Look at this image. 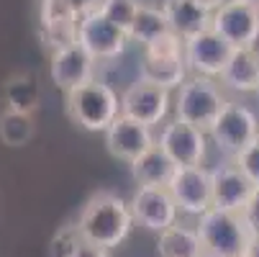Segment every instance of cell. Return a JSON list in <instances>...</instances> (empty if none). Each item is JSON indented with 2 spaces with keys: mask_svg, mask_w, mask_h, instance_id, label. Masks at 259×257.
Returning <instances> with one entry per match:
<instances>
[{
  "mask_svg": "<svg viewBox=\"0 0 259 257\" xmlns=\"http://www.w3.org/2000/svg\"><path fill=\"white\" fill-rule=\"evenodd\" d=\"M75 224H77L85 242L113 249L131 234V227L136 222H134L131 206L118 193L98 191L85 201Z\"/></svg>",
  "mask_w": 259,
  "mask_h": 257,
  "instance_id": "1",
  "label": "cell"
},
{
  "mask_svg": "<svg viewBox=\"0 0 259 257\" xmlns=\"http://www.w3.org/2000/svg\"><path fill=\"white\" fill-rule=\"evenodd\" d=\"M69 121L85 131H105L121 116V95L103 80H90L72 93H64Z\"/></svg>",
  "mask_w": 259,
  "mask_h": 257,
  "instance_id": "2",
  "label": "cell"
},
{
  "mask_svg": "<svg viewBox=\"0 0 259 257\" xmlns=\"http://www.w3.org/2000/svg\"><path fill=\"white\" fill-rule=\"evenodd\" d=\"M226 103H229L226 90L221 88L218 80L203 78V75H190L175 90L172 108H175V119L188 121L208 134L213 129V124L218 121Z\"/></svg>",
  "mask_w": 259,
  "mask_h": 257,
  "instance_id": "3",
  "label": "cell"
},
{
  "mask_svg": "<svg viewBox=\"0 0 259 257\" xmlns=\"http://www.w3.org/2000/svg\"><path fill=\"white\" fill-rule=\"evenodd\" d=\"M195 227L203 242V257H244L254 239L244 216L236 211L210 208L198 216Z\"/></svg>",
  "mask_w": 259,
  "mask_h": 257,
  "instance_id": "4",
  "label": "cell"
},
{
  "mask_svg": "<svg viewBox=\"0 0 259 257\" xmlns=\"http://www.w3.org/2000/svg\"><path fill=\"white\" fill-rule=\"evenodd\" d=\"M213 144L231 160L244 152L251 141L259 139V116L241 100H229L221 111L218 121L208 131Z\"/></svg>",
  "mask_w": 259,
  "mask_h": 257,
  "instance_id": "5",
  "label": "cell"
},
{
  "mask_svg": "<svg viewBox=\"0 0 259 257\" xmlns=\"http://www.w3.org/2000/svg\"><path fill=\"white\" fill-rule=\"evenodd\" d=\"M157 144L169 155V160L177 167H193V165H203L205 152H208V134L188 121H169L162 124Z\"/></svg>",
  "mask_w": 259,
  "mask_h": 257,
  "instance_id": "6",
  "label": "cell"
},
{
  "mask_svg": "<svg viewBox=\"0 0 259 257\" xmlns=\"http://www.w3.org/2000/svg\"><path fill=\"white\" fill-rule=\"evenodd\" d=\"M234 52L236 49L224 36H218L213 28L185 42V62H188L190 75H203V78H213V80L224 75V69L231 62Z\"/></svg>",
  "mask_w": 259,
  "mask_h": 257,
  "instance_id": "7",
  "label": "cell"
},
{
  "mask_svg": "<svg viewBox=\"0 0 259 257\" xmlns=\"http://www.w3.org/2000/svg\"><path fill=\"white\" fill-rule=\"evenodd\" d=\"M169 193L180 208V213L188 216H203L205 211L213 208V182H210V170L203 165L193 167H177Z\"/></svg>",
  "mask_w": 259,
  "mask_h": 257,
  "instance_id": "8",
  "label": "cell"
},
{
  "mask_svg": "<svg viewBox=\"0 0 259 257\" xmlns=\"http://www.w3.org/2000/svg\"><path fill=\"white\" fill-rule=\"evenodd\" d=\"M77 42L98 59L108 62L116 59L126 52L128 47V33L121 31L116 23H110L100 11H93L88 16H80V28H77Z\"/></svg>",
  "mask_w": 259,
  "mask_h": 257,
  "instance_id": "9",
  "label": "cell"
},
{
  "mask_svg": "<svg viewBox=\"0 0 259 257\" xmlns=\"http://www.w3.org/2000/svg\"><path fill=\"white\" fill-rule=\"evenodd\" d=\"M134 222L144 227L146 232L162 234L172 224H177V203L169 193V188H149V186H139L136 193L128 201Z\"/></svg>",
  "mask_w": 259,
  "mask_h": 257,
  "instance_id": "10",
  "label": "cell"
},
{
  "mask_svg": "<svg viewBox=\"0 0 259 257\" xmlns=\"http://www.w3.org/2000/svg\"><path fill=\"white\" fill-rule=\"evenodd\" d=\"M169 105H172L169 90L152 85V83H144V80L131 83L121 93V114L139 121V124L152 126V129L167 119Z\"/></svg>",
  "mask_w": 259,
  "mask_h": 257,
  "instance_id": "11",
  "label": "cell"
},
{
  "mask_svg": "<svg viewBox=\"0 0 259 257\" xmlns=\"http://www.w3.org/2000/svg\"><path fill=\"white\" fill-rule=\"evenodd\" d=\"M210 28L234 49H254L259 44V8L249 6L246 0H236L213 13Z\"/></svg>",
  "mask_w": 259,
  "mask_h": 257,
  "instance_id": "12",
  "label": "cell"
},
{
  "mask_svg": "<svg viewBox=\"0 0 259 257\" xmlns=\"http://www.w3.org/2000/svg\"><path fill=\"white\" fill-rule=\"evenodd\" d=\"M95 64H98V59L80 42H75V44H67V47L52 52L49 75L62 93H72L75 88L95 80Z\"/></svg>",
  "mask_w": 259,
  "mask_h": 257,
  "instance_id": "13",
  "label": "cell"
},
{
  "mask_svg": "<svg viewBox=\"0 0 259 257\" xmlns=\"http://www.w3.org/2000/svg\"><path fill=\"white\" fill-rule=\"evenodd\" d=\"M80 16L69 0H39V36L49 52L77 42Z\"/></svg>",
  "mask_w": 259,
  "mask_h": 257,
  "instance_id": "14",
  "label": "cell"
},
{
  "mask_svg": "<svg viewBox=\"0 0 259 257\" xmlns=\"http://www.w3.org/2000/svg\"><path fill=\"white\" fill-rule=\"evenodd\" d=\"M103 134H105V150L116 160H123V162H134L136 157H141L146 150H152V146L157 144V136H154L152 126L139 124V121H134L123 114Z\"/></svg>",
  "mask_w": 259,
  "mask_h": 257,
  "instance_id": "15",
  "label": "cell"
},
{
  "mask_svg": "<svg viewBox=\"0 0 259 257\" xmlns=\"http://www.w3.org/2000/svg\"><path fill=\"white\" fill-rule=\"evenodd\" d=\"M210 182H213V208L221 211L241 213L254 193V182L241 172V167L234 160L210 167Z\"/></svg>",
  "mask_w": 259,
  "mask_h": 257,
  "instance_id": "16",
  "label": "cell"
},
{
  "mask_svg": "<svg viewBox=\"0 0 259 257\" xmlns=\"http://www.w3.org/2000/svg\"><path fill=\"white\" fill-rule=\"evenodd\" d=\"M188 78H190V69H188V62H185V52L182 54H167V57L141 54L139 80L159 85V88H164V90L172 93Z\"/></svg>",
  "mask_w": 259,
  "mask_h": 257,
  "instance_id": "17",
  "label": "cell"
},
{
  "mask_svg": "<svg viewBox=\"0 0 259 257\" xmlns=\"http://www.w3.org/2000/svg\"><path fill=\"white\" fill-rule=\"evenodd\" d=\"M221 88L226 93H236V95H246L254 93L259 88V49H236L231 62L226 64L224 75L218 78Z\"/></svg>",
  "mask_w": 259,
  "mask_h": 257,
  "instance_id": "18",
  "label": "cell"
},
{
  "mask_svg": "<svg viewBox=\"0 0 259 257\" xmlns=\"http://www.w3.org/2000/svg\"><path fill=\"white\" fill-rule=\"evenodd\" d=\"M162 8L167 13L172 31L185 42L213 26V13L203 8L198 0H164Z\"/></svg>",
  "mask_w": 259,
  "mask_h": 257,
  "instance_id": "19",
  "label": "cell"
},
{
  "mask_svg": "<svg viewBox=\"0 0 259 257\" xmlns=\"http://www.w3.org/2000/svg\"><path fill=\"white\" fill-rule=\"evenodd\" d=\"M128 165L134 180L139 186H149V188H169V182L177 172V165L169 160V155L159 144H154L152 150H146L141 157H136Z\"/></svg>",
  "mask_w": 259,
  "mask_h": 257,
  "instance_id": "20",
  "label": "cell"
},
{
  "mask_svg": "<svg viewBox=\"0 0 259 257\" xmlns=\"http://www.w3.org/2000/svg\"><path fill=\"white\" fill-rule=\"evenodd\" d=\"M159 257H203V242L198 234V227L188 224H172L164 229L157 239Z\"/></svg>",
  "mask_w": 259,
  "mask_h": 257,
  "instance_id": "21",
  "label": "cell"
},
{
  "mask_svg": "<svg viewBox=\"0 0 259 257\" xmlns=\"http://www.w3.org/2000/svg\"><path fill=\"white\" fill-rule=\"evenodd\" d=\"M169 31H172V26H169V21H167L164 8L141 3V6H139V13H136V18H134V26H131V31H128V39L136 42V44L144 49V47H149L152 42L162 39V36L169 33Z\"/></svg>",
  "mask_w": 259,
  "mask_h": 257,
  "instance_id": "22",
  "label": "cell"
},
{
  "mask_svg": "<svg viewBox=\"0 0 259 257\" xmlns=\"http://www.w3.org/2000/svg\"><path fill=\"white\" fill-rule=\"evenodd\" d=\"M3 100H6V108L23 111V114H36L41 105V93L28 75H13L3 85Z\"/></svg>",
  "mask_w": 259,
  "mask_h": 257,
  "instance_id": "23",
  "label": "cell"
},
{
  "mask_svg": "<svg viewBox=\"0 0 259 257\" xmlns=\"http://www.w3.org/2000/svg\"><path fill=\"white\" fill-rule=\"evenodd\" d=\"M36 134L33 114L13 111V108H3L0 111V141L6 146H26Z\"/></svg>",
  "mask_w": 259,
  "mask_h": 257,
  "instance_id": "24",
  "label": "cell"
},
{
  "mask_svg": "<svg viewBox=\"0 0 259 257\" xmlns=\"http://www.w3.org/2000/svg\"><path fill=\"white\" fill-rule=\"evenodd\" d=\"M139 0H105L103 3V8H100V13L110 21V23H116L121 31H131V26H134V18H136V13H139Z\"/></svg>",
  "mask_w": 259,
  "mask_h": 257,
  "instance_id": "25",
  "label": "cell"
},
{
  "mask_svg": "<svg viewBox=\"0 0 259 257\" xmlns=\"http://www.w3.org/2000/svg\"><path fill=\"white\" fill-rule=\"evenodd\" d=\"M82 242L85 239H82L77 224H64L52 239V257H72Z\"/></svg>",
  "mask_w": 259,
  "mask_h": 257,
  "instance_id": "26",
  "label": "cell"
},
{
  "mask_svg": "<svg viewBox=\"0 0 259 257\" xmlns=\"http://www.w3.org/2000/svg\"><path fill=\"white\" fill-rule=\"evenodd\" d=\"M234 162L241 167V172L254 182V188H259V139L251 141L244 152H239L234 157Z\"/></svg>",
  "mask_w": 259,
  "mask_h": 257,
  "instance_id": "27",
  "label": "cell"
},
{
  "mask_svg": "<svg viewBox=\"0 0 259 257\" xmlns=\"http://www.w3.org/2000/svg\"><path fill=\"white\" fill-rule=\"evenodd\" d=\"M241 216H244L246 227L251 229V234H254V237H259V188H254V193H251L249 203L244 206Z\"/></svg>",
  "mask_w": 259,
  "mask_h": 257,
  "instance_id": "28",
  "label": "cell"
},
{
  "mask_svg": "<svg viewBox=\"0 0 259 257\" xmlns=\"http://www.w3.org/2000/svg\"><path fill=\"white\" fill-rule=\"evenodd\" d=\"M108 252H110V249H105V247H98V244H93V242H82V244L75 249V254H72V257H110Z\"/></svg>",
  "mask_w": 259,
  "mask_h": 257,
  "instance_id": "29",
  "label": "cell"
},
{
  "mask_svg": "<svg viewBox=\"0 0 259 257\" xmlns=\"http://www.w3.org/2000/svg\"><path fill=\"white\" fill-rule=\"evenodd\" d=\"M103 3H105V0H69V6L75 8L77 16H88L93 11H100Z\"/></svg>",
  "mask_w": 259,
  "mask_h": 257,
  "instance_id": "30",
  "label": "cell"
},
{
  "mask_svg": "<svg viewBox=\"0 0 259 257\" xmlns=\"http://www.w3.org/2000/svg\"><path fill=\"white\" fill-rule=\"evenodd\" d=\"M198 3H200L203 8H208L210 13H215V11H221V8H226V6L236 3V0H198Z\"/></svg>",
  "mask_w": 259,
  "mask_h": 257,
  "instance_id": "31",
  "label": "cell"
},
{
  "mask_svg": "<svg viewBox=\"0 0 259 257\" xmlns=\"http://www.w3.org/2000/svg\"><path fill=\"white\" fill-rule=\"evenodd\" d=\"M244 257H259V237L251 239V244H249V249H246Z\"/></svg>",
  "mask_w": 259,
  "mask_h": 257,
  "instance_id": "32",
  "label": "cell"
},
{
  "mask_svg": "<svg viewBox=\"0 0 259 257\" xmlns=\"http://www.w3.org/2000/svg\"><path fill=\"white\" fill-rule=\"evenodd\" d=\"M249 6H254V8H259V0H246Z\"/></svg>",
  "mask_w": 259,
  "mask_h": 257,
  "instance_id": "33",
  "label": "cell"
},
{
  "mask_svg": "<svg viewBox=\"0 0 259 257\" xmlns=\"http://www.w3.org/2000/svg\"><path fill=\"white\" fill-rule=\"evenodd\" d=\"M256 98H259V88H256Z\"/></svg>",
  "mask_w": 259,
  "mask_h": 257,
  "instance_id": "34",
  "label": "cell"
}]
</instances>
